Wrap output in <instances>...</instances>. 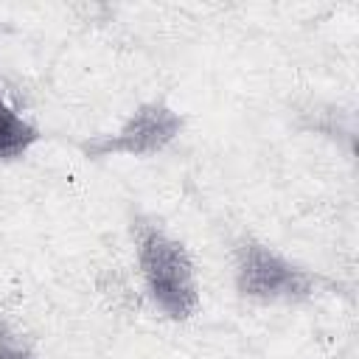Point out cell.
Instances as JSON below:
<instances>
[{
	"instance_id": "1",
	"label": "cell",
	"mask_w": 359,
	"mask_h": 359,
	"mask_svg": "<svg viewBox=\"0 0 359 359\" xmlns=\"http://www.w3.org/2000/svg\"><path fill=\"white\" fill-rule=\"evenodd\" d=\"M132 236L140 280L154 309L171 320L194 317L199 309V283L185 244L154 222H137Z\"/></svg>"
},
{
	"instance_id": "2",
	"label": "cell",
	"mask_w": 359,
	"mask_h": 359,
	"mask_svg": "<svg viewBox=\"0 0 359 359\" xmlns=\"http://www.w3.org/2000/svg\"><path fill=\"white\" fill-rule=\"evenodd\" d=\"M236 292L255 303H297L317 292L320 278L280 255L275 247L244 238L233 252Z\"/></svg>"
},
{
	"instance_id": "4",
	"label": "cell",
	"mask_w": 359,
	"mask_h": 359,
	"mask_svg": "<svg viewBox=\"0 0 359 359\" xmlns=\"http://www.w3.org/2000/svg\"><path fill=\"white\" fill-rule=\"evenodd\" d=\"M39 140V129L25 121L0 93V160L22 157Z\"/></svg>"
},
{
	"instance_id": "5",
	"label": "cell",
	"mask_w": 359,
	"mask_h": 359,
	"mask_svg": "<svg viewBox=\"0 0 359 359\" xmlns=\"http://www.w3.org/2000/svg\"><path fill=\"white\" fill-rule=\"evenodd\" d=\"M0 359H36V356L28 353L25 348L8 342V339H0Z\"/></svg>"
},
{
	"instance_id": "3",
	"label": "cell",
	"mask_w": 359,
	"mask_h": 359,
	"mask_svg": "<svg viewBox=\"0 0 359 359\" xmlns=\"http://www.w3.org/2000/svg\"><path fill=\"white\" fill-rule=\"evenodd\" d=\"M182 132V115L165 101L154 98L140 104L115 132L95 135L81 143L84 157H154L165 151Z\"/></svg>"
}]
</instances>
